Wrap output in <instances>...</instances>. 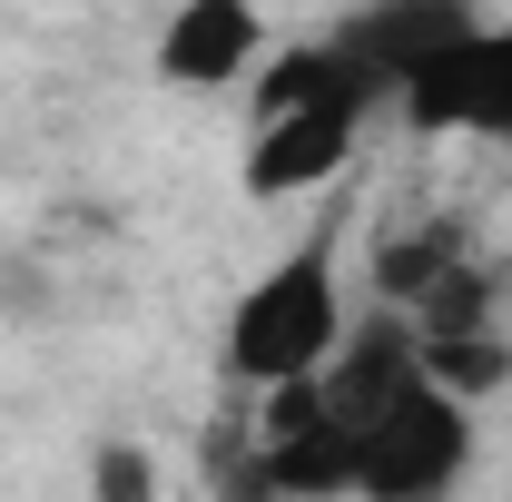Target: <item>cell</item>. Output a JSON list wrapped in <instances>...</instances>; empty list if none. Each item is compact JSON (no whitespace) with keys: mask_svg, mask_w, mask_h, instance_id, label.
I'll return each instance as SVG.
<instances>
[{"mask_svg":"<svg viewBox=\"0 0 512 502\" xmlns=\"http://www.w3.org/2000/svg\"><path fill=\"white\" fill-rule=\"evenodd\" d=\"M345 315H335V227H316L306 247H286L247 296L227 306V384L276 394V384L325 375Z\"/></svg>","mask_w":512,"mask_h":502,"instance_id":"1","label":"cell"},{"mask_svg":"<svg viewBox=\"0 0 512 502\" xmlns=\"http://www.w3.org/2000/svg\"><path fill=\"white\" fill-rule=\"evenodd\" d=\"M473 473V404H453L414 375L384 414H365V473L355 502H453V483Z\"/></svg>","mask_w":512,"mask_h":502,"instance_id":"2","label":"cell"},{"mask_svg":"<svg viewBox=\"0 0 512 502\" xmlns=\"http://www.w3.org/2000/svg\"><path fill=\"white\" fill-rule=\"evenodd\" d=\"M256 453H266V493L276 502H355V473H365V424L325 404V384H276L266 394V424H256Z\"/></svg>","mask_w":512,"mask_h":502,"instance_id":"3","label":"cell"},{"mask_svg":"<svg viewBox=\"0 0 512 502\" xmlns=\"http://www.w3.org/2000/svg\"><path fill=\"white\" fill-rule=\"evenodd\" d=\"M394 109L414 128H434V138H493V148H512V20H483V30H473L463 50H444Z\"/></svg>","mask_w":512,"mask_h":502,"instance_id":"4","label":"cell"},{"mask_svg":"<svg viewBox=\"0 0 512 502\" xmlns=\"http://www.w3.org/2000/svg\"><path fill=\"white\" fill-rule=\"evenodd\" d=\"M473 30H483L473 0H365L355 20H335V40L384 79V99H404V89L444 60V50H463Z\"/></svg>","mask_w":512,"mask_h":502,"instance_id":"5","label":"cell"},{"mask_svg":"<svg viewBox=\"0 0 512 502\" xmlns=\"http://www.w3.org/2000/svg\"><path fill=\"white\" fill-rule=\"evenodd\" d=\"M355 138L365 119L355 109H276V119H256L247 138V197H306V188H335L345 178V158H355Z\"/></svg>","mask_w":512,"mask_h":502,"instance_id":"6","label":"cell"},{"mask_svg":"<svg viewBox=\"0 0 512 502\" xmlns=\"http://www.w3.org/2000/svg\"><path fill=\"white\" fill-rule=\"evenodd\" d=\"M256 50H266L256 0H178L158 20V79L168 89H227L256 69Z\"/></svg>","mask_w":512,"mask_h":502,"instance_id":"7","label":"cell"},{"mask_svg":"<svg viewBox=\"0 0 512 502\" xmlns=\"http://www.w3.org/2000/svg\"><path fill=\"white\" fill-rule=\"evenodd\" d=\"M414 375H424L414 325H404L394 306H375L365 325H345V335H335V355H325L316 384H325V404H335V414H355V424H365V414H384V404H394Z\"/></svg>","mask_w":512,"mask_h":502,"instance_id":"8","label":"cell"},{"mask_svg":"<svg viewBox=\"0 0 512 502\" xmlns=\"http://www.w3.org/2000/svg\"><path fill=\"white\" fill-rule=\"evenodd\" d=\"M463 266H473V227H463V217H424V227H404V237L375 247V306L414 315L444 276H463Z\"/></svg>","mask_w":512,"mask_h":502,"instance_id":"9","label":"cell"},{"mask_svg":"<svg viewBox=\"0 0 512 502\" xmlns=\"http://www.w3.org/2000/svg\"><path fill=\"white\" fill-rule=\"evenodd\" d=\"M424 384L453 394V404L503 394V384H512V335H503V325H483V335H434V345H424Z\"/></svg>","mask_w":512,"mask_h":502,"instance_id":"10","label":"cell"},{"mask_svg":"<svg viewBox=\"0 0 512 502\" xmlns=\"http://www.w3.org/2000/svg\"><path fill=\"white\" fill-rule=\"evenodd\" d=\"M89 493L99 502H158V463H148L138 443H99V453H89Z\"/></svg>","mask_w":512,"mask_h":502,"instance_id":"11","label":"cell"},{"mask_svg":"<svg viewBox=\"0 0 512 502\" xmlns=\"http://www.w3.org/2000/svg\"><path fill=\"white\" fill-rule=\"evenodd\" d=\"M503 306H512V266H503Z\"/></svg>","mask_w":512,"mask_h":502,"instance_id":"12","label":"cell"}]
</instances>
